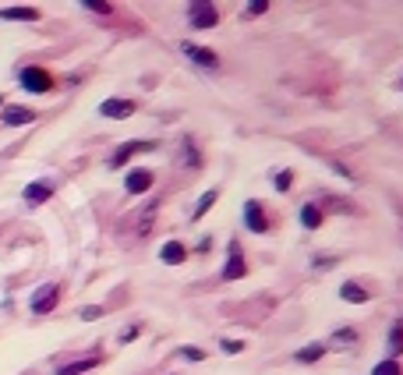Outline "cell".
I'll use <instances>...</instances> for the list:
<instances>
[{"label":"cell","mask_w":403,"mask_h":375,"mask_svg":"<svg viewBox=\"0 0 403 375\" xmlns=\"http://www.w3.org/2000/svg\"><path fill=\"white\" fill-rule=\"evenodd\" d=\"M0 18H4V21H36L39 11L36 8H4V11H0Z\"/></svg>","instance_id":"obj_13"},{"label":"cell","mask_w":403,"mask_h":375,"mask_svg":"<svg viewBox=\"0 0 403 375\" xmlns=\"http://www.w3.org/2000/svg\"><path fill=\"white\" fill-rule=\"evenodd\" d=\"M57 298H60L57 284L39 287V291L32 294V311H36V315H46V311H53V308H57Z\"/></svg>","instance_id":"obj_2"},{"label":"cell","mask_w":403,"mask_h":375,"mask_svg":"<svg viewBox=\"0 0 403 375\" xmlns=\"http://www.w3.org/2000/svg\"><path fill=\"white\" fill-rule=\"evenodd\" d=\"M160 259H163L167 266H180L184 259H188V248H184L180 241H167L163 252H160Z\"/></svg>","instance_id":"obj_11"},{"label":"cell","mask_w":403,"mask_h":375,"mask_svg":"<svg viewBox=\"0 0 403 375\" xmlns=\"http://www.w3.org/2000/svg\"><path fill=\"white\" fill-rule=\"evenodd\" d=\"M290 181H294V174H290V170H280V177H276V188H280V192H287Z\"/></svg>","instance_id":"obj_24"},{"label":"cell","mask_w":403,"mask_h":375,"mask_svg":"<svg viewBox=\"0 0 403 375\" xmlns=\"http://www.w3.org/2000/svg\"><path fill=\"white\" fill-rule=\"evenodd\" d=\"M332 343H357V333H354V329H339V333L332 336Z\"/></svg>","instance_id":"obj_21"},{"label":"cell","mask_w":403,"mask_h":375,"mask_svg":"<svg viewBox=\"0 0 403 375\" xmlns=\"http://www.w3.org/2000/svg\"><path fill=\"white\" fill-rule=\"evenodd\" d=\"M100 365V358H82V361H75V365H64L57 375H82V372H92Z\"/></svg>","instance_id":"obj_15"},{"label":"cell","mask_w":403,"mask_h":375,"mask_svg":"<svg viewBox=\"0 0 403 375\" xmlns=\"http://www.w3.org/2000/svg\"><path fill=\"white\" fill-rule=\"evenodd\" d=\"M124 188H128V195H142V192H149V188H152V174L149 170H128Z\"/></svg>","instance_id":"obj_8"},{"label":"cell","mask_w":403,"mask_h":375,"mask_svg":"<svg viewBox=\"0 0 403 375\" xmlns=\"http://www.w3.org/2000/svg\"><path fill=\"white\" fill-rule=\"evenodd\" d=\"M326 354V343H308L304 351H297V361H304V365H312V361H319Z\"/></svg>","instance_id":"obj_16"},{"label":"cell","mask_w":403,"mask_h":375,"mask_svg":"<svg viewBox=\"0 0 403 375\" xmlns=\"http://www.w3.org/2000/svg\"><path fill=\"white\" fill-rule=\"evenodd\" d=\"M339 298H344V301H357V304L368 301V294H364L357 284H344V287H339Z\"/></svg>","instance_id":"obj_17"},{"label":"cell","mask_w":403,"mask_h":375,"mask_svg":"<svg viewBox=\"0 0 403 375\" xmlns=\"http://www.w3.org/2000/svg\"><path fill=\"white\" fill-rule=\"evenodd\" d=\"M88 11H100V15H110V4H103V0H100V4H85Z\"/></svg>","instance_id":"obj_27"},{"label":"cell","mask_w":403,"mask_h":375,"mask_svg":"<svg viewBox=\"0 0 403 375\" xmlns=\"http://www.w3.org/2000/svg\"><path fill=\"white\" fill-rule=\"evenodd\" d=\"M184 152H188V163H191V167H198V163H202V156L195 152V145H191V142H184Z\"/></svg>","instance_id":"obj_25"},{"label":"cell","mask_w":403,"mask_h":375,"mask_svg":"<svg viewBox=\"0 0 403 375\" xmlns=\"http://www.w3.org/2000/svg\"><path fill=\"white\" fill-rule=\"evenodd\" d=\"M21 85H25L28 92H50V89H53V78H50L43 68H25V71H21Z\"/></svg>","instance_id":"obj_3"},{"label":"cell","mask_w":403,"mask_h":375,"mask_svg":"<svg viewBox=\"0 0 403 375\" xmlns=\"http://www.w3.org/2000/svg\"><path fill=\"white\" fill-rule=\"evenodd\" d=\"M247 273L244 266V255L237 252V244H230V259H227V269H223V280H241Z\"/></svg>","instance_id":"obj_10"},{"label":"cell","mask_w":403,"mask_h":375,"mask_svg":"<svg viewBox=\"0 0 403 375\" xmlns=\"http://www.w3.org/2000/svg\"><path fill=\"white\" fill-rule=\"evenodd\" d=\"M180 50H184V57H188V60H195V64H198V68H216V64H220V57H216L212 50H205V46H195V43H184Z\"/></svg>","instance_id":"obj_4"},{"label":"cell","mask_w":403,"mask_h":375,"mask_svg":"<svg viewBox=\"0 0 403 375\" xmlns=\"http://www.w3.org/2000/svg\"><path fill=\"white\" fill-rule=\"evenodd\" d=\"M389 351H393V358L403 354V322H396L393 333H389Z\"/></svg>","instance_id":"obj_18"},{"label":"cell","mask_w":403,"mask_h":375,"mask_svg":"<svg viewBox=\"0 0 403 375\" xmlns=\"http://www.w3.org/2000/svg\"><path fill=\"white\" fill-rule=\"evenodd\" d=\"M100 113L110 117V120L131 117V113H135V103H131V100H103V103H100Z\"/></svg>","instance_id":"obj_7"},{"label":"cell","mask_w":403,"mask_h":375,"mask_svg":"<svg viewBox=\"0 0 403 375\" xmlns=\"http://www.w3.org/2000/svg\"><path fill=\"white\" fill-rule=\"evenodd\" d=\"M188 21L195 28H212L216 21H220V11H216L212 4H191L188 8Z\"/></svg>","instance_id":"obj_1"},{"label":"cell","mask_w":403,"mask_h":375,"mask_svg":"<svg viewBox=\"0 0 403 375\" xmlns=\"http://www.w3.org/2000/svg\"><path fill=\"white\" fill-rule=\"evenodd\" d=\"M50 195H53V188L43 184V181H36V184L25 188V202L28 205H43V202H50Z\"/></svg>","instance_id":"obj_12"},{"label":"cell","mask_w":403,"mask_h":375,"mask_svg":"<svg viewBox=\"0 0 403 375\" xmlns=\"http://www.w3.org/2000/svg\"><path fill=\"white\" fill-rule=\"evenodd\" d=\"M212 205H216V192H205V195H202V202L195 205V220H202V216H205Z\"/></svg>","instance_id":"obj_19"},{"label":"cell","mask_w":403,"mask_h":375,"mask_svg":"<svg viewBox=\"0 0 403 375\" xmlns=\"http://www.w3.org/2000/svg\"><path fill=\"white\" fill-rule=\"evenodd\" d=\"M82 319H85V322H92V319H103V308H96V304L82 308Z\"/></svg>","instance_id":"obj_22"},{"label":"cell","mask_w":403,"mask_h":375,"mask_svg":"<svg viewBox=\"0 0 403 375\" xmlns=\"http://www.w3.org/2000/svg\"><path fill=\"white\" fill-rule=\"evenodd\" d=\"M149 149H156V145H152V142H128V145H120V149L110 156V167H124L135 152H149Z\"/></svg>","instance_id":"obj_6"},{"label":"cell","mask_w":403,"mask_h":375,"mask_svg":"<svg viewBox=\"0 0 403 375\" xmlns=\"http://www.w3.org/2000/svg\"><path fill=\"white\" fill-rule=\"evenodd\" d=\"M184 354H188V358H191V361H202V358H205V354H202V351H198V347H184Z\"/></svg>","instance_id":"obj_28"},{"label":"cell","mask_w":403,"mask_h":375,"mask_svg":"<svg viewBox=\"0 0 403 375\" xmlns=\"http://www.w3.org/2000/svg\"><path fill=\"white\" fill-rule=\"evenodd\" d=\"M32 120H36V113L28 107H8L4 110V124H8V128H21V124H32Z\"/></svg>","instance_id":"obj_9"},{"label":"cell","mask_w":403,"mask_h":375,"mask_svg":"<svg viewBox=\"0 0 403 375\" xmlns=\"http://www.w3.org/2000/svg\"><path fill=\"white\" fill-rule=\"evenodd\" d=\"M247 11H252V15H265V11H269V4H262V0H255V4H247Z\"/></svg>","instance_id":"obj_26"},{"label":"cell","mask_w":403,"mask_h":375,"mask_svg":"<svg viewBox=\"0 0 403 375\" xmlns=\"http://www.w3.org/2000/svg\"><path fill=\"white\" fill-rule=\"evenodd\" d=\"M244 223H247V230H252V234H265V230H269L265 212H262L259 202H247V205H244Z\"/></svg>","instance_id":"obj_5"},{"label":"cell","mask_w":403,"mask_h":375,"mask_svg":"<svg viewBox=\"0 0 403 375\" xmlns=\"http://www.w3.org/2000/svg\"><path fill=\"white\" fill-rule=\"evenodd\" d=\"M371 375H403V372H400L396 361H382V365H375V372H371Z\"/></svg>","instance_id":"obj_20"},{"label":"cell","mask_w":403,"mask_h":375,"mask_svg":"<svg viewBox=\"0 0 403 375\" xmlns=\"http://www.w3.org/2000/svg\"><path fill=\"white\" fill-rule=\"evenodd\" d=\"M301 223H304L308 230H319V227H322V209H319L315 202H308V205L301 209Z\"/></svg>","instance_id":"obj_14"},{"label":"cell","mask_w":403,"mask_h":375,"mask_svg":"<svg viewBox=\"0 0 403 375\" xmlns=\"http://www.w3.org/2000/svg\"><path fill=\"white\" fill-rule=\"evenodd\" d=\"M220 347H223L227 354H241V351H244V343H241V340H223Z\"/></svg>","instance_id":"obj_23"}]
</instances>
